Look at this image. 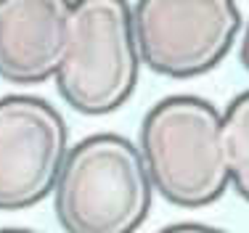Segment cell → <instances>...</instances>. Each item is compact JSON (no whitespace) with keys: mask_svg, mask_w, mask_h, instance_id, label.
Wrapping results in <instances>:
<instances>
[{"mask_svg":"<svg viewBox=\"0 0 249 233\" xmlns=\"http://www.w3.org/2000/svg\"><path fill=\"white\" fill-rule=\"evenodd\" d=\"M223 138L228 151L231 186L249 201V90L228 104L223 114Z\"/></svg>","mask_w":249,"mask_h":233,"instance_id":"7","label":"cell"},{"mask_svg":"<svg viewBox=\"0 0 249 233\" xmlns=\"http://www.w3.org/2000/svg\"><path fill=\"white\" fill-rule=\"evenodd\" d=\"M151 194L141 148L117 133H96L69 148L53 207L67 233H135L149 217Z\"/></svg>","mask_w":249,"mask_h":233,"instance_id":"1","label":"cell"},{"mask_svg":"<svg viewBox=\"0 0 249 233\" xmlns=\"http://www.w3.org/2000/svg\"><path fill=\"white\" fill-rule=\"evenodd\" d=\"M69 154L61 111L37 95L0 98V210L35 207L53 194Z\"/></svg>","mask_w":249,"mask_h":233,"instance_id":"5","label":"cell"},{"mask_svg":"<svg viewBox=\"0 0 249 233\" xmlns=\"http://www.w3.org/2000/svg\"><path fill=\"white\" fill-rule=\"evenodd\" d=\"M0 233H37V231H29V228H0Z\"/></svg>","mask_w":249,"mask_h":233,"instance_id":"10","label":"cell"},{"mask_svg":"<svg viewBox=\"0 0 249 233\" xmlns=\"http://www.w3.org/2000/svg\"><path fill=\"white\" fill-rule=\"evenodd\" d=\"M138 148L151 186L175 207H207L231 186L223 114L207 98L170 95L154 104Z\"/></svg>","mask_w":249,"mask_h":233,"instance_id":"2","label":"cell"},{"mask_svg":"<svg viewBox=\"0 0 249 233\" xmlns=\"http://www.w3.org/2000/svg\"><path fill=\"white\" fill-rule=\"evenodd\" d=\"M72 3L0 0V77L40 85L58 74L69 40Z\"/></svg>","mask_w":249,"mask_h":233,"instance_id":"6","label":"cell"},{"mask_svg":"<svg viewBox=\"0 0 249 233\" xmlns=\"http://www.w3.org/2000/svg\"><path fill=\"white\" fill-rule=\"evenodd\" d=\"M159 233H228V231L212 228V225H204V223H175V225L162 228Z\"/></svg>","mask_w":249,"mask_h":233,"instance_id":"8","label":"cell"},{"mask_svg":"<svg viewBox=\"0 0 249 233\" xmlns=\"http://www.w3.org/2000/svg\"><path fill=\"white\" fill-rule=\"evenodd\" d=\"M138 74L141 56L135 45L130 3H72L69 40L56 74L61 98L82 114H109L133 95Z\"/></svg>","mask_w":249,"mask_h":233,"instance_id":"3","label":"cell"},{"mask_svg":"<svg viewBox=\"0 0 249 233\" xmlns=\"http://www.w3.org/2000/svg\"><path fill=\"white\" fill-rule=\"evenodd\" d=\"M241 64H244L247 72H249V21H247V29H244V40H241Z\"/></svg>","mask_w":249,"mask_h":233,"instance_id":"9","label":"cell"},{"mask_svg":"<svg viewBox=\"0 0 249 233\" xmlns=\"http://www.w3.org/2000/svg\"><path fill=\"white\" fill-rule=\"evenodd\" d=\"M130 16L141 64L178 80L215 69L241 32L233 0H141Z\"/></svg>","mask_w":249,"mask_h":233,"instance_id":"4","label":"cell"}]
</instances>
